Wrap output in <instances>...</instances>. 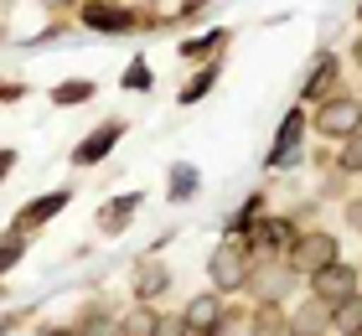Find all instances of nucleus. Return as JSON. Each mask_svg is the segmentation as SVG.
<instances>
[{
    "label": "nucleus",
    "mask_w": 362,
    "mask_h": 336,
    "mask_svg": "<svg viewBox=\"0 0 362 336\" xmlns=\"http://www.w3.org/2000/svg\"><path fill=\"white\" fill-rule=\"evenodd\" d=\"M6 331H11V326H0V336H6Z\"/></svg>",
    "instance_id": "nucleus-28"
},
{
    "label": "nucleus",
    "mask_w": 362,
    "mask_h": 336,
    "mask_svg": "<svg viewBox=\"0 0 362 336\" xmlns=\"http://www.w3.org/2000/svg\"><path fill=\"white\" fill-rule=\"evenodd\" d=\"M218 315H223V300L218 295H197L187 306V331H212V326H218Z\"/></svg>",
    "instance_id": "nucleus-6"
},
{
    "label": "nucleus",
    "mask_w": 362,
    "mask_h": 336,
    "mask_svg": "<svg viewBox=\"0 0 362 336\" xmlns=\"http://www.w3.org/2000/svg\"><path fill=\"white\" fill-rule=\"evenodd\" d=\"M341 166H347V171H362V129L347 134V145H341Z\"/></svg>",
    "instance_id": "nucleus-17"
},
{
    "label": "nucleus",
    "mask_w": 362,
    "mask_h": 336,
    "mask_svg": "<svg viewBox=\"0 0 362 336\" xmlns=\"http://www.w3.org/2000/svg\"><path fill=\"white\" fill-rule=\"evenodd\" d=\"M166 284H171V274H166L160 264H140V274H135V290H140V295H160Z\"/></svg>",
    "instance_id": "nucleus-11"
},
{
    "label": "nucleus",
    "mask_w": 362,
    "mask_h": 336,
    "mask_svg": "<svg viewBox=\"0 0 362 336\" xmlns=\"http://www.w3.org/2000/svg\"><path fill=\"white\" fill-rule=\"evenodd\" d=\"M326 321V311L321 306H310V311H300V315H295V336H316V326Z\"/></svg>",
    "instance_id": "nucleus-19"
},
{
    "label": "nucleus",
    "mask_w": 362,
    "mask_h": 336,
    "mask_svg": "<svg viewBox=\"0 0 362 336\" xmlns=\"http://www.w3.org/2000/svg\"><path fill=\"white\" fill-rule=\"evenodd\" d=\"M264 243H274V248H295V228L290 223H264L259 228V248Z\"/></svg>",
    "instance_id": "nucleus-13"
},
{
    "label": "nucleus",
    "mask_w": 362,
    "mask_h": 336,
    "mask_svg": "<svg viewBox=\"0 0 362 336\" xmlns=\"http://www.w3.org/2000/svg\"><path fill=\"white\" fill-rule=\"evenodd\" d=\"M135 207H140V197H135V192L119 197V202H109V212H104V223H98V228H104V233H119V228L129 223V212H135Z\"/></svg>",
    "instance_id": "nucleus-10"
},
{
    "label": "nucleus",
    "mask_w": 362,
    "mask_h": 336,
    "mask_svg": "<svg viewBox=\"0 0 362 336\" xmlns=\"http://www.w3.org/2000/svg\"><path fill=\"white\" fill-rule=\"evenodd\" d=\"M295 140H300V114H290V120H285V129H279V145L269 150V166H290Z\"/></svg>",
    "instance_id": "nucleus-9"
},
{
    "label": "nucleus",
    "mask_w": 362,
    "mask_h": 336,
    "mask_svg": "<svg viewBox=\"0 0 362 336\" xmlns=\"http://www.w3.org/2000/svg\"><path fill=\"white\" fill-rule=\"evenodd\" d=\"M21 254H26V243L16 238V233H11V238H0V269H11V264L21 259Z\"/></svg>",
    "instance_id": "nucleus-21"
},
{
    "label": "nucleus",
    "mask_w": 362,
    "mask_h": 336,
    "mask_svg": "<svg viewBox=\"0 0 362 336\" xmlns=\"http://www.w3.org/2000/svg\"><path fill=\"white\" fill-rule=\"evenodd\" d=\"M357 16H362V11H357Z\"/></svg>",
    "instance_id": "nucleus-30"
},
{
    "label": "nucleus",
    "mask_w": 362,
    "mask_h": 336,
    "mask_svg": "<svg viewBox=\"0 0 362 336\" xmlns=\"http://www.w3.org/2000/svg\"><path fill=\"white\" fill-rule=\"evenodd\" d=\"M352 217H357V228H362V202H357V212H352Z\"/></svg>",
    "instance_id": "nucleus-25"
},
{
    "label": "nucleus",
    "mask_w": 362,
    "mask_h": 336,
    "mask_svg": "<svg viewBox=\"0 0 362 336\" xmlns=\"http://www.w3.org/2000/svg\"><path fill=\"white\" fill-rule=\"evenodd\" d=\"M326 264H337V243L326 238V233H310V238H300L295 243V269H326Z\"/></svg>",
    "instance_id": "nucleus-2"
},
{
    "label": "nucleus",
    "mask_w": 362,
    "mask_h": 336,
    "mask_svg": "<svg viewBox=\"0 0 362 336\" xmlns=\"http://www.w3.org/2000/svg\"><path fill=\"white\" fill-rule=\"evenodd\" d=\"M47 336H68V331H47Z\"/></svg>",
    "instance_id": "nucleus-26"
},
{
    "label": "nucleus",
    "mask_w": 362,
    "mask_h": 336,
    "mask_svg": "<svg viewBox=\"0 0 362 336\" xmlns=\"http://www.w3.org/2000/svg\"><path fill=\"white\" fill-rule=\"evenodd\" d=\"M316 124L326 134H352V129H362V109L352 104V98H332V104L316 114Z\"/></svg>",
    "instance_id": "nucleus-1"
},
{
    "label": "nucleus",
    "mask_w": 362,
    "mask_h": 336,
    "mask_svg": "<svg viewBox=\"0 0 362 336\" xmlns=\"http://www.w3.org/2000/svg\"><path fill=\"white\" fill-rule=\"evenodd\" d=\"M212 83H218V73H212V67H202V73H197V78L187 83V88H181V104H197V98H202V93L212 88Z\"/></svg>",
    "instance_id": "nucleus-16"
},
{
    "label": "nucleus",
    "mask_w": 362,
    "mask_h": 336,
    "mask_svg": "<svg viewBox=\"0 0 362 336\" xmlns=\"http://www.w3.org/2000/svg\"><path fill=\"white\" fill-rule=\"evenodd\" d=\"M187 192H197V171H171V197H187Z\"/></svg>",
    "instance_id": "nucleus-22"
},
{
    "label": "nucleus",
    "mask_w": 362,
    "mask_h": 336,
    "mask_svg": "<svg viewBox=\"0 0 362 336\" xmlns=\"http://www.w3.org/2000/svg\"><path fill=\"white\" fill-rule=\"evenodd\" d=\"M223 42H228V31H207V37H197V42H181V52L187 57H207V52H218Z\"/></svg>",
    "instance_id": "nucleus-14"
},
{
    "label": "nucleus",
    "mask_w": 362,
    "mask_h": 336,
    "mask_svg": "<svg viewBox=\"0 0 362 336\" xmlns=\"http://www.w3.org/2000/svg\"><path fill=\"white\" fill-rule=\"evenodd\" d=\"M352 269H341V264H326V269H316V295L326 300V306H337V300H347V295H357L352 290Z\"/></svg>",
    "instance_id": "nucleus-3"
},
{
    "label": "nucleus",
    "mask_w": 362,
    "mask_h": 336,
    "mask_svg": "<svg viewBox=\"0 0 362 336\" xmlns=\"http://www.w3.org/2000/svg\"><path fill=\"white\" fill-rule=\"evenodd\" d=\"M124 88H140V93H145V88H151V67H145V62H129V67H124Z\"/></svg>",
    "instance_id": "nucleus-20"
},
{
    "label": "nucleus",
    "mask_w": 362,
    "mask_h": 336,
    "mask_svg": "<svg viewBox=\"0 0 362 336\" xmlns=\"http://www.w3.org/2000/svg\"><path fill=\"white\" fill-rule=\"evenodd\" d=\"M212 284H218V290H238V284H243V259H238V248L212 254Z\"/></svg>",
    "instance_id": "nucleus-5"
},
{
    "label": "nucleus",
    "mask_w": 362,
    "mask_h": 336,
    "mask_svg": "<svg viewBox=\"0 0 362 336\" xmlns=\"http://www.w3.org/2000/svg\"><path fill=\"white\" fill-rule=\"evenodd\" d=\"M47 6H62V0H47Z\"/></svg>",
    "instance_id": "nucleus-27"
},
{
    "label": "nucleus",
    "mask_w": 362,
    "mask_h": 336,
    "mask_svg": "<svg viewBox=\"0 0 362 336\" xmlns=\"http://www.w3.org/2000/svg\"><path fill=\"white\" fill-rule=\"evenodd\" d=\"M181 331H187V321H156L151 336H181Z\"/></svg>",
    "instance_id": "nucleus-23"
},
{
    "label": "nucleus",
    "mask_w": 362,
    "mask_h": 336,
    "mask_svg": "<svg viewBox=\"0 0 362 336\" xmlns=\"http://www.w3.org/2000/svg\"><path fill=\"white\" fill-rule=\"evenodd\" d=\"M119 134H124V124H119V120H114V124H104L98 134H88V140L73 150V161H78V166H93V161H104L109 150L119 145Z\"/></svg>",
    "instance_id": "nucleus-4"
},
{
    "label": "nucleus",
    "mask_w": 362,
    "mask_h": 336,
    "mask_svg": "<svg viewBox=\"0 0 362 336\" xmlns=\"http://www.w3.org/2000/svg\"><path fill=\"white\" fill-rule=\"evenodd\" d=\"M88 93H93V83L73 78V83H62V88H52V104H83Z\"/></svg>",
    "instance_id": "nucleus-15"
},
{
    "label": "nucleus",
    "mask_w": 362,
    "mask_h": 336,
    "mask_svg": "<svg viewBox=\"0 0 362 336\" xmlns=\"http://www.w3.org/2000/svg\"><path fill=\"white\" fill-rule=\"evenodd\" d=\"M332 78H337V62H332V57H321V62H316V73H310V83H305V93H321Z\"/></svg>",
    "instance_id": "nucleus-18"
},
{
    "label": "nucleus",
    "mask_w": 362,
    "mask_h": 336,
    "mask_svg": "<svg viewBox=\"0 0 362 336\" xmlns=\"http://www.w3.org/2000/svg\"><path fill=\"white\" fill-rule=\"evenodd\" d=\"M11 161H16V156H11V150H0V176H6V171H11Z\"/></svg>",
    "instance_id": "nucleus-24"
},
{
    "label": "nucleus",
    "mask_w": 362,
    "mask_h": 336,
    "mask_svg": "<svg viewBox=\"0 0 362 336\" xmlns=\"http://www.w3.org/2000/svg\"><path fill=\"white\" fill-rule=\"evenodd\" d=\"M62 207H68V192L37 197V202H31V207H26V217H21V228H37V223H47V217H52V212H62Z\"/></svg>",
    "instance_id": "nucleus-8"
},
{
    "label": "nucleus",
    "mask_w": 362,
    "mask_h": 336,
    "mask_svg": "<svg viewBox=\"0 0 362 336\" xmlns=\"http://www.w3.org/2000/svg\"><path fill=\"white\" fill-rule=\"evenodd\" d=\"M357 57H362V47H357Z\"/></svg>",
    "instance_id": "nucleus-29"
},
{
    "label": "nucleus",
    "mask_w": 362,
    "mask_h": 336,
    "mask_svg": "<svg viewBox=\"0 0 362 336\" xmlns=\"http://www.w3.org/2000/svg\"><path fill=\"white\" fill-rule=\"evenodd\" d=\"M337 331H362V300L357 295L337 300Z\"/></svg>",
    "instance_id": "nucleus-12"
},
{
    "label": "nucleus",
    "mask_w": 362,
    "mask_h": 336,
    "mask_svg": "<svg viewBox=\"0 0 362 336\" xmlns=\"http://www.w3.org/2000/svg\"><path fill=\"white\" fill-rule=\"evenodd\" d=\"M83 21H88L93 31H129V26H135V16H129V11H114V6H88Z\"/></svg>",
    "instance_id": "nucleus-7"
}]
</instances>
